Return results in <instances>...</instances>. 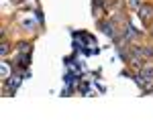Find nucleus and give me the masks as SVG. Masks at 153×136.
Segmentation results:
<instances>
[{"label": "nucleus", "mask_w": 153, "mask_h": 136, "mask_svg": "<svg viewBox=\"0 0 153 136\" xmlns=\"http://www.w3.org/2000/svg\"><path fill=\"white\" fill-rule=\"evenodd\" d=\"M102 31H104L106 35H110V37H114V26L108 23H102Z\"/></svg>", "instance_id": "20e7f679"}, {"label": "nucleus", "mask_w": 153, "mask_h": 136, "mask_svg": "<svg viewBox=\"0 0 153 136\" xmlns=\"http://www.w3.org/2000/svg\"><path fill=\"white\" fill-rule=\"evenodd\" d=\"M6 75H8V69H6V65L2 67V79H6Z\"/></svg>", "instance_id": "423d86ee"}, {"label": "nucleus", "mask_w": 153, "mask_h": 136, "mask_svg": "<svg viewBox=\"0 0 153 136\" xmlns=\"http://www.w3.org/2000/svg\"><path fill=\"white\" fill-rule=\"evenodd\" d=\"M137 81H139V83H151L153 81V65H145V67L139 71Z\"/></svg>", "instance_id": "f257e3e1"}, {"label": "nucleus", "mask_w": 153, "mask_h": 136, "mask_svg": "<svg viewBox=\"0 0 153 136\" xmlns=\"http://www.w3.org/2000/svg\"><path fill=\"white\" fill-rule=\"evenodd\" d=\"M145 57H153V47H145Z\"/></svg>", "instance_id": "39448f33"}, {"label": "nucleus", "mask_w": 153, "mask_h": 136, "mask_svg": "<svg viewBox=\"0 0 153 136\" xmlns=\"http://www.w3.org/2000/svg\"><path fill=\"white\" fill-rule=\"evenodd\" d=\"M139 18H141L143 23L153 21V6L151 4H141V8H139Z\"/></svg>", "instance_id": "f03ea898"}, {"label": "nucleus", "mask_w": 153, "mask_h": 136, "mask_svg": "<svg viewBox=\"0 0 153 136\" xmlns=\"http://www.w3.org/2000/svg\"><path fill=\"white\" fill-rule=\"evenodd\" d=\"M0 51H2V55H6V53H8V45H2V49H0Z\"/></svg>", "instance_id": "0eeeda50"}, {"label": "nucleus", "mask_w": 153, "mask_h": 136, "mask_svg": "<svg viewBox=\"0 0 153 136\" xmlns=\"http://www.w3.org/2000/svg\"><path fill=\"white\" fill-rule=\"evenodd\" d=\"M143 4V0H127V6L129 8H133V10H139Z\"/></svg>", "instance_id": "7ed1b4c3"}]
</instances>
